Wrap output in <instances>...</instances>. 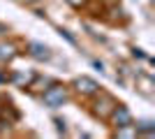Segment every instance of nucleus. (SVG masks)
I'll list each match as a JSON object with an SVG mask.
<instances>
[{
	"label": "nucleus",
	"instance_id": "1",
	"mask_svg": "<svg viewBox=\"0 0 155 139\" xmlns=\"http://www.w3.org/2000/svg\"><path fill=\"white\" fill-rule=\"evenodd\" d=\"M42 100H44V104L46 107H51V109H56V107H60L67 100V91H65V86H51V88H46L44 95H42Z\"/></svg>",
	"mask_w": 155,
	"mask_h": 139
},
{
	"label": "nucleus",
	"instance_id": "2",
	"mask_svg": "<svg viewBox=\"0 0 155 139\" xmlns=\"http://www.w3.org/2000/svg\"><path fill=\"white\" fill-rule=\"evenodd\" d=\"M109 118H111V123H114L116 127H123V125H130V123H132V114H130L127 107L116 104V107H114V111L109 114Z\"/></svg>",
	"mask_w": 155,
	"mask_h": 139
},
{
	"label": "nucleus",
	"instance_id": "3",
	"mask_svg": "<svg viewBox=\"0 0 155 139\" xmlns=\"http://www.w3.org/2000/svg\"><path fill=\"white\" fill-rule=\"evenodd\" d=\"M114 107H116L114 98H109V95H100V100L95 102V109H93V114H95L97 118H109V114L114 111Z\"/></svg>",
	"mask_w": 155,
	"mask_h": 139
},
{
	"label": "nucleus",
	"instance_id": "4",
	"mask_svg": "<svg viewBox=\"0 0 155 139\" xmlns=\"http://www.w3.org/2000/svg\"><path fill=\"white\" fill-rule=\"evenodd\" d=\"M74 91H77L79 95H95V93L100 91V86H97V81L91 79V77H79V79H74Z\"/></svg>",
	"mask_w": 155,
	"mask_h": 139
},
{
	"label": "nucleus",
	"instance_id": "5",
	"mask_svg": "<svg viewBox=\"0 0 155 139\" xmlns=\"http://www.w3.org/2000/svg\"><path fill=\"white\" fill-rule=\"evenodd\" d=\"M16 56V46L12 42H0V63H9Z\"/></svg>",
	"mask_w": 155,
	"mask_h": 139
},
{
	"label": "nucleus",
	"instance_id": "6",
	"mask_svg": "<svg viewBox=\"0 0 155 139\" xmlns=\"http://www.w3.org/2000/svg\"><path fill=\"white\" fill-rule=\"evenodd\" d=\"M28 49H30V56H35L37 60H46L49 56H51V53H49V49H46L44 44H37V42H32Z\"/></svg>",
	"mask_w": 155,
	"mask_h": 139
},
{
	"label": "nucleus",
	"instance_id": "7",
	"mask_svg": "<svg viewBox=\"0 0 155 139\" xmlns=\"http://www.w3.org/2000/svg\"><path fill=\"white\" fill-rule=\"evenodd\" d=\"M14 81H16L19 86H23V84H30V81H32V74H16V77H14Z\"/></svg>",
	"mask_w": 155,
	"mask_h": 139
},
{
	"label": "nucleus",
	"instance_id": "8",
	"mask_svg": "<svg viewBox=\"0 0 155 139\" xmlns=\"http://www.w3.org/2000/svg\"><path fill=\"white\" fill-rule=\"evenodd\" d=\"M67 2H70V5H74V7H81L86 0H67Z\"/></svg>",
	"mask_w": 155,
	"mask_h": 139
},
{
	"label": "nucleus",
	"instance_id": "9",
	"mask_svg": "<svg viewBox=\"0 0 155 139\" xmlns=\"http://www.w3.org/2000/svg\"><path fill=\"white\" fill-rule=\"evenodd\" d=\"M0 35H2V26H0Z\"/></svg>",
	"mask_w": 155,
	"mask_h": 139
},
{
	"label": "nucleus",
	"instance_id": "10",
	"mask_svg": "<svg viewBox=\"0 0 155 139\" xmlns=\"http://www.w3.org/2000/svg\"><path fill=\"white\" fill-rule=\"evenodd\" d=\"M30 2H32V0H30Z\"/></svg>",
	"mask_w": 155,
	"mask_h": 139
}]
</instances>
